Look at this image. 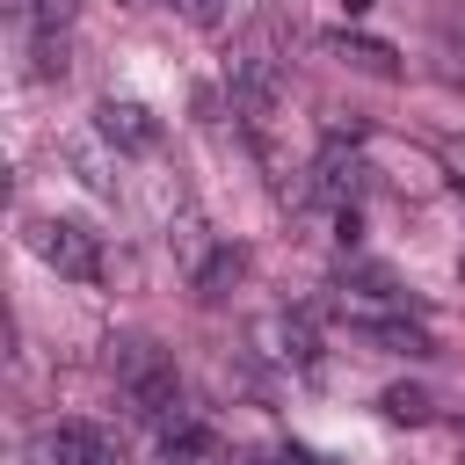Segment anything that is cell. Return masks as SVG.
<instances>
[{
  "instance_id": "7c38bea8",
  "label": "cell",
  "mask_w": 465,
  "mask_h": 465,
  "mask_svg": "<svg viewBox=\"0 0 465 465\" xmlns=\"http://www.w3.org/2000/svg\"><path fill=\"white\" fill-rule=\"evenodd\" d=\"M174 7H182L196 29H218V22H225V0H174Z\"/></svg>"
},
{
  "instance_id": "3957f363",
  "label": "cell",
  "mask_w": 465,
  "mask_h": 465,
  "mask_svg": "<svg viewBox=\"0 0 465 465\" xmlns=\"http://www.w3.org/2000/svg\"><path fill=\"white\" fill-rule=\"evenodd\" d=\"M363 182H371V167L356 160V153H341V145H327L305 174H298V189H305V203H320V211H356V196H363Z\"/></svg>"
},
{
  "instance_id": "ba28073f",
  "label": "cell",
  "mask_w": 465,
  "mask_h": 465,
  "mask_svg": "<svg viewBox=\"0 0 465 465\" xmlns=\"http://www.w3.org/2000/svg\"><path fill=\"white\" fill-rule=\"evenodd\" d=\"M363 341H378V349H392V356H429V334L414 327V320H371V327H356Z\"/></svg>"
},
{
  "instance_id": "5bb4252c",
  "label": "cell",
  "mask_w": 465,
  "mask_h": 465,
  "mask_svg": "<svg viewBox=\"0 0 465 465\" xmlns=\"http://www.w3.org/2000/svg\"><path fill=\"white\" fill-rule=\"evenodd\" d=\"M116 7H131V15H145V7H167V0H116Z\"/></svg>"
},
{
  "instance_id": "30bf717a",
  "label": "cell",
  "mask_w": 465,
  "mask_h": 465,
  "mask_svg": "<svg viewBox=\"0 0 465 465\" xmlns=\"http://www.w3.org/2000/svg\"><path fill=\"white\" fill-rule=\"evenodd\" d=\"M29 22H36V36H65L73 0H29Z\"/></svg>"
},
{
  "instance_id": "9a60e30c",
  "label": "cell",
  "mask_w": 465,
  "mask_h": 465,
  "mask_svg": "<svg viewBox=\"0 0 465 465\" xmlns=\"http://www.w3.org/2000/svg\"><path fill=\"white\" fill-rule=\"evenodd\" d=\"M450 174H458V182H465V145H458V153H450Z\"/></svg>"
},
{
  "instance_id": "52a82bcc",
  "label": "cell",
  "mask_w": 465,
  "mask_h": 465,
  "mask_svg": "<svg viewBox=\"0 0 465 465\" xmlns=\"http://www.w3.org/2000/svg\"><path fill=\"white\" fill-rule=\"evenodd\" d=\"M327 51H334L341 65H356V73H378V80H392V73H400V51H392V44H378V36H349V29H341V36H327Z\"/></svg>"
},
{
  "instance_id": "277c9868",
  "label": "cell",
  "mask_w": 465,
  "mask_h": 465,
  "mask_svg": "<svg viewBox=\"0 0 465 465\" xmlns=\"http://www.w3.org/2000/svg\"><path fill=\"white\" fill-rule=\"evenodd\" d=\"M94 131H102L116 153H153V145H160V116H153L145 102H124V94L94 102Z\"/></svg>"
},
{
  "instance_id": "6da1fadb",
  "label": "cell",
  "mask_w": 465,
  "mask_h": 465,
  "mask_svg": "<svg viewBox=\"0 0 465 465\" xmlns=\"http://www.w3.org/2000/svg\"><path fill=\"white\" fill-rule=\"evenodd\" d=\"M109 371H116L124 400H131L145 421H160L167 436H174V429H189V414H182V378H174V363H167L153 341H116Z\"/></svg>"
},
{
  "instance_id": "4fadbf2b",
  "label": "cell",
  "mask_w": 465,
  "mask_h": 465,
  "mask_svg": "<svg viewBox=\"0 0 465 465\" xmlns=\"http://www.w3.org/2000/svg\"><path fill=\"white\" fill-rule=\"evenodd\" d=\"M254 465H312V450H298V443H269Z\"/></svg>"
},
{
  "instance_id": "5b68a950",
  "label": "cell",
  "mask_w": 465,
  "mask_h": 465,
  "mask_svg": "<svg viewBox=\"0 0 465 465\" xmlns=\"http://www.w3.org/2000/svg\"><path fill=\"white\" fill-rule=\"evenodd\" d=\"M44 458H51V465H116V450H109L102 429H87V421H58V429L44 436Z\"/></svg>"
},
{
  "instance_id": "9c48e42d",
  "label": "cell",
  "mask_w": 465,
  "mask_h": 465,
  "mask_svg": "<svg viewBox=\"0 0 465 465\" xmlns=\"http://www.w3.org/2000/svg\"><path fill=\"white\" fill-rule=\"evenodd\" d=\"M378 407H385L392 421H429V407H436V400H429L421 385H385V392H378Z\"/></svg>"
},
{
  "instance_id": "8992f818",
  "label": "cell",
  "mask_w": 465,
  "mask_h": 465,
  "mask_svg": "<svg viewBox=\"0 0 465 465\" xmlns=\"http://www.w3.org/2000/svg\"><path fill=\"white\" fill-rule=\"evenodd\" d=\"M254 341H262V356H276V363H312V327H305L298 312H269V320L254 327Z\"/></svg>"
},
{
  "instance_id": "7a4b0ae2",
  "label": "cell",
  "mask_w": 465,
  "mask_h": 465,
  "mask_svg": "<svg viewBox=\"0 0 465 465\" xmlns=\"http://www.w3.org/2000/svg\"><path fill=\"white\" fill-rule=\"evenodd\" d=\"M29 247H36L65 283H94V276H102V247H94V232L73 225V218H29Z\"/></svg>"
},
{
  "instance_id": "8fae6325",
  "label": "cell",
  "mask_w": 465,
  "mask_h": 465,
  "mask_svg": "<svg viewBox=\"0 0 465 465\" xmlns=\"http://www.w3.org/2000/svg\"><path fill=\"white\" fill-rule=\"evenodd\" d=\"M73 58H65V36H36V80H58Z\"/></svg>"
}]
</instances>
